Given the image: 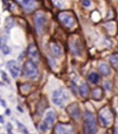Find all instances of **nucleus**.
<instances>
[{"mask_svg": "<svg viewBox=\"0 0 118 134\" xmlns=\"http://www.w3.org/2000/svg\"><path fill=\"white\" fill-rule=\"evenodd\" d=\"M93 97H94V99H96V100H101V98H102V92H101V88H98V89H95V91H94V93H93Z\"/></svg>", "mask_w": 118, "mask_h": 134, "instance_id": "20", "label": "nucleus"}, {"mask_svg": "<svg viewBox=\"0 0 118 134\" xmlns=\"http://www.w3.org/2000/svg\"><path fill=\"white\" fill-rule=\"evenodd\" d=\"M55 134H73V128L70 125L57 124L55 126Z\"/></svg>", "mask_w": 118, "mask_h": 134, "instance_id": "10", "label": "nucleus"}, {"mask_svg": "<svg viewBox=\"0 0 118 134\" xmlns=\"http://www.w3.org/2000/svg\"><path fill=\"white\" fill-rule=\"evenodd\" d=\"M109 61L111 63V65L114 68H118V55L117 54H112L109 57Z\"/></svg>", "mask_w": 118, "mask_h": 134, "instance_id": "19", "label": "nucleus"}, {"mask_svg": "<svg viewBox=\"0 0 118 134\" xmlns=\"http://www.w3.org/2000/svg\"><path fill=\"white\" fill-rule=\"evenodd\" d=\"M84 120H85V124L89 127L91 134H96L98 129H97V120H96V117L95 116L90 112H86L84 114Z\"/></svg>", "mask_w": 118, "mask_h": 134, "instance_id": "4", "label": "nucleus"}, {"mask_svg": "<svg viewBox=\"0 0 118 134\" xmlns=\"http://www.w3.org/2000/svg\"><path fill=\"white\" fill-rule=\"evenodd\" d=\"M50 50H51V51H52V53H53L55 56H57V57L62 56V48H61V46H60L58 44L51 42Z\"/></svg>", "mask_w": 118, "mask_h": 134, "instance_id": "13", "label": "nucleus"}, {"mask_svg": "<svg viewBox=\"0 0 118 134\" xmlns=\"http://www.w3.org/2000/svg\"><path fill=\"white\" fill-rule=\"evenodd\" d=\"M18 1L27 11H32L35 5V2L34 0H18Z\"/></svg>", "mask_w": 118, "mask_h": 134, "instance_id": "12", "label": "nucleus"}, {"mask_svg": "<svg viewBox=\"0 0 118 134\" xmlns=\"http://www.w3.org/2000/svg\"><path fill=\"white\" fill-rule=\"evenodd\" d=\"M1 76H2V79H3L4 81H6L7 83H10V81H9V79L7 78V75H6V73H5L4 71H1Z\"/></svg>", "mask_w": 118, "mask_h": 134, "instance_id": "25", "label": "nucleus"}, {"mask_svg": "<svg viewBox=\"0 0 118 134\" xmlns=\"http://www.w3.org/2000/svg\"><path fill=\"white\" fill-rule=\"evenodd\" d=\"M69 99V95H68L67 91H65L64 89H58V90H55L53 93H52V96H51V100L52 102L57 106H64L66 100H68Z\"/></svg>", "mask_w": 118, "mask_h": 134, "instance_id": "1", "label": "nucleus"}, {"mask_svg": "<svg viewBox=\"0 0 118 134\" xmlns=\"http://www.w3.org/2000/svg\"><path fill=\"white\" fill-rule=\"evenodd\" d=\"M99 120H100V123H101V126L108 127L113 120V116H112V114L109 110L103 108L99 114Z\"/></svg>", "mask_w": 118, "mask_h": 134, "instance_id": "3", "label": "nucleus"}, {"mask_svg": "<svg viewBox=\"0 0 118 134\" xmlns=\"http://www.w3.org/2000/svg\"><path fill=\"white\" fill-rule=\"evenodd\" d=\"M92 18H93V20H94V21H96V22H97V21H99V20L101 19V16H100V14H99L98 12H94Z\"/></svg>", "mask_w": 118, "mask_h": 134, "instance_id": "23", "label": "nucleus"}, {"mask_svg": "<svg viewBox=\"0 0 118 134\" xmlns=\"http://www.w3.org/2000/svg\"><path fill=\"white\" fill-rule=\"evenodd\" d=\"M67 112L69 114V116L74 118L75 120L80 119L81 117V110L80 108L77 104H71L67 106Z\"/></svg>", "mask_w": 118, "mask_h": 134, "instance_id": "6", "label": "nucleus"}, {"mask_svg": "<svg viewBox=\"0 0 118 134\" xmlns=\"http://www.w3.org/2000/svg\"><path fill=\"white\" fill-rule=\"evenodd\" d=\"M47 128H48V126H47V124L45 122H41L39 124V126H38V129H39V131L41 133H45L47 131Z\"/></svg>", "mask_w": 118, "mask_h": 134, "instance_id": "21", "label": "nucleus"}, {"mask_svg": "<svg viewBox=\"0 0 118 134\" xmlns=\"http://www.w3.org/2000/svg\"><path fill=\"white\" fill-rule=\"evenodd\" d=\"M1 104H2V106H6V104H5V102H4V100H1Z\"/></svg>", "mask_w": 118, "mask_h": 134, "instance_id": "28", "label": "nucleus"}, {"mask_svg": "<svg viewBox=\"0 0 118 134\" xmlns=\"http://www.w3.org/2000/svg\"><path fill=\"white\" fill-rule=\"evenodd\" d=\"M89 92H90V88L88 86V84H82L81 87H80V95L83 97V98H86L88 95H89Z\"/></svg>", "mask_w": 118, "mask_h": 134, "instance_id": "16", "label": "nucleus"}, {"mask_svg": "<svg viewBox=\"0 0 118 134\" xmlns=\"http://www.w3.org/2000/svg\"><path fill=\"white\" fill-rule=\"evenodd\" d=\"M7 68H8V70L13 78H17L21 73L20 66L18 65V63L15 60H10L9 62H7Z\"/></svg>", "mask_w": 118, "mask_h": 134, "instance_id": "8", "label": "nucleus"}, {"mask_svg": "<svg viewBox=\"0 0 118 134\" xmlns=\"http://www.w3.org/2000/svg\"><path fill=\"white\" fill-rule=\"evenodd\" d=\"M54 121H55V112H54L52 110H47V112H45V114H44L43 122H45L48 127H51V126L54 124Z\"/></svg>", "mask_w": 118, "mask_h": 134, "instance_id": "11", "label": "nucleus"}, {"mask_svg": "<svg viewBox=\"0 0 118 134\" xmlns=\"http://www.w3.org/2000/svg\"><path fill=\"white\" fill-rule=\"evenodd\" d=\"M106 86V88L108 89V90H110V83L109 82H106V83H104V87Z\"/></svg>", "mask_w": 118, "mask_h": 134, "instance_id": "26", "label": "nucleus"}, {"mask_svg": "<svg viewBox=\"0 0 118 134\" xmlns=\"http://www.w3.org/2000/svg\"><path fill=\"white\" fill-rule=\"evenodd\" d=\"M88 78H89V81L92 84H98L99 81H100V76H99L98 73H96V72L90 73V75H89Z\"/></svg>", "mask_w": 118, "mask_h": 134, "instance_id": "17", "label": "nucleus"}, {"mask_svg": "<svg viewBox=\"0 0 118 134\" xmlns=\"http://www.w3.org/2000/svg\"><path fill=\"white\" fill-rule=\"evenodd\" d=\"M28 55L29 57L31 58L32 61H34V63H38L39 62V54H38V51L37 48H35L34 44H30L29 48H28Z\"/></svg>", "mask_w": 118, "mask_h": 134, "instance_id": "9", "label": "nucleus"}, {"mask_svg": "<svg viewBox=\"0 0 118 134\" xmlns=\"http://www.w3.org/2000/svg\"><path fill=\"white\" fill-rule=\"evenodd\" d=\"M105 28L107 29V31L110 34H114L115 30H116V25L114 22H109V23L105 24Z\"/></svg>", "mask_w": 118, "mask_h": 134, "instance_id": "18", "label": "nucleus"}, {"mask_svg": "<svg viewBox=\"0 0 118 134\" xmlns=\"http://www.w3.org/2000/svg\"><path fill=\"white\" fill-rule=\"evenodd\" d=\"M24 74L26 77H28L32 80L37 79L39 72H38V69L36 66V63H34L32 60L26 61L24 64Z\"/></svg>", "mask_w": 118, "mask_h": 134, "instance_id": "2", "label": "nucleus"}, {"mask_svg": "<svg viewBox=\"0 0 118 134\" xmlns=\"http://www.w3.org/2000/svg\"><path fill=\"white\" fill-rule=\"evenodd\" d=\"M99 70L103 76H108L110 74V72H111L109 66L106 63H103V62L99 64Z\"/></svg>", "mask_w": 118, "mask_h": 134, "instance_id": "14", "label": "nucleus"}, {"mask_svg": "<svg viewBox=\"0 0 118 134\" xmlns=\"http://www.w3.org/2000/svg\"><path fill=\"white\" fill-rule=\"evenodd\" d=\"M46 24V18L43 13H36L34 16V26L38 34H41Z\"/></svg>", "mask_w": 118, "mask_h": 134, "instance_id": "5", "label": "nucleus"}, {"mask_svg": "<svg viewBox=\"0 0 118 134\" xmlns=\"http://www.w3.org/2000/svg\"><path fill=\"white\" fill-rule=\"evenodd\" d=\"M82 5L84 7H90L92 5V2L90 0H82Z\"/></svg>", "mask_w": 118, "mask_h": 134, "instance_id": "24", "label": "nucleus"}, {"mask_svg": "<svg viewBox=\"0 0 118 134\" xmlns=\"http://www.w3.org/2000/svg\"><path fill=\"white\" fill-rule=\"evenodd\" d=\"M58 18L62 22V24L67 28H73L75 26V20L68 13H61V14H59Z\"/></svg>", "mask_w": 118, "mask_h": 134, "instance_id": "7", "label": "nucleus"}, {"mask_svg": "<svg viewBox=\"0 0 118 134\" xmlns=\"http://www.w3.org/2000/svg\"><path fill=\"white\" fill-rule=\"evenodd\" d=\"M71 50H72V53L74 55L79 56L81 54V48L79 46V42H73L71 44Z\"/></svg>", "mask_w": 118, "mask_h": 134, "instance_id": "15", "label": "nucleus"}, {"mask_svg": "<svg viewBox=\"0 0 118 134\" xmlns=\"http://www.w3.org/2000/svg\"><path fill=\"white\" fill-rule=\"evenodd\" d=\"M113 134H118V127H115V129H114V133Z\"/></svg>", "mask_w": 118, "mask_h": 134, "instance_id": "27", "label": "nucleus"}, {"mask_svg": "<svg viewBox=\"0 0 118 134\" xmlns=\"http://www.w3.org/2000/svg\"><path fill=\"white\" fill-rule=\"evenodd\" d=\"M1 50H2V52H3V54H5V55H8L9 53H10V48L6 46V44H2V46H1Z\"/></svg>", "mask_w": 118, "mask_h": 134, "instance_id": "22", "label": "nucleus"}]
</instances>
